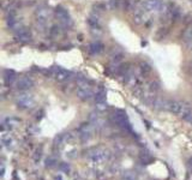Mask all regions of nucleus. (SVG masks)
<instances>
[{
  "instance_id": "nucleus-1",
  "label": "nucleus",
  "mask_w": 192,
  "mask_h": 180,
  "mask_svg": "<svg viewBox=\"0 0 192 180\" xmlns=\"http://www.w3.org/2000/svg\"><path fill=\"white\" fill-rule=\"evenodd\" d=\"M47 75H49L50 77H54L58 82H64L67 81L71 76V73L68 71H66L65 68L60 67V66H53L49 68V71L47 72Z\"/></svg>"
},
{
  "instance_id": "nucleus-2",
  "label": "nucleus",
  "mask_w": 192,
  "mask_h": 180,
  "mask_svg": "<svg viewBox=\"0 0 192 180\" xmlns=\"http://www.w3.org/2000/svg\"><path fill=\"white\" fill-rule=\"evenodd\" d=\"M113 118H114V121H115L120 127L126 129V130H128V131L131 130V125H130L128 118L125 112H123V111H118L116 113H114Z\"/></svg>"
},
{
  "instance_id": "nucleus-3",
  "label": "nucleus",
  "mask_w": 192,
  "mask_h": 180,
  "mask_svg": "<svg viewBox=\"0 0 192 180\" xmlns=\"http://www.w3.org/2000/svg\"><path fill=\"white\" fill-rule=\"evenodd\" d=\"M55 15H57V17H58L60 24H63V25H65V27H70V25L72 24L71 17H70V15H68L67 10L64 9V7L58 6V7L55 9Z\"/></svg>"
},
{
  "instance_id": "nucleus-4",
  "label": "nucleus",
  "mask_w": 192,
  "mask_h": 180,
  "mask_svg": "<svg viewBox=\"0 0 192 180\" xmlns=\"http://www.w3.org/2000/svg\"><path fill=\"white\" fill-rule=\"evenodd\" d=\"M50 15H52V10L49 7H40V9H37L36 10L37 23L41 24V25H46Z\"/></svg>"
},
{
  "instance_id": "nucleus-5",
  "label": "nucleus",
  "mask_w": 192,
  "mask_h": 180,
  "mask_svg": "<svg viewBox=\"0 0 192 180\" xmlns=\"http://www.w3.org/2000/svg\"><path fill=\"white\" fill-rule=\"evenodd\" d=\"M32 85H34L32 79L27 77V76H22L19 78H17L16 81V88L18 90H22V91L30 89V88H32Z\"/></svg>"
},
{
  "instance_id": "nucleus-6",
  "label": "nucleus",
  "mask_w": 192,
  "mask_h": 180,
  "mask_svg": "<svg viewBox=\"0 0 192 180\" xmlns=\"http://www.w3.org/2000/svg\"><path fill=\"white\" fill-rule=\"evenodd\" d=\"M143 9L145 11H161L163 9V4L161 0H145Z\"/></svg>"
},
{
  "instance_id": "nucleus-7",
  "label": "nucleus",
  "mask_w": 192,
  "mask_h": 180,
  "mask_svg": "<svg viewBox=\"0 0 192 180\" xmlns=\"http://www.w3.org/2000/svg\"><path fill=\"white\" fill-rule=\"evenodd\" d=\"M17 103H18V107L20 108H30L34 106V100L31 95L23 94V95H19V97L17 98Z\"/></svg>"
},
{
  "instance_id": "nucleus-8",
  "label": "nucleus",
  "mask_w": 192,
  "mask_h": 180,
  "mask_svg": "<svg viewBox=\"0 0 192 180\" xmlns=\"http://www.w3.org/2000/svg\"><path fill=\"white\" fill-rule=\"evenodd\" d=\"M16 37L20 41V42H24V43L31 41V34H30V31H29L27 28H23V27L19 28V29L17 30Z\"/></svg>"
},
{
  "instance_id": "nucleus-9",
  "label": "nucleus",
  "mask_w": 192,
  "mask_h": 180,
  "mask_svg": "<svg viewBox=\"0 0 192 180\" xmlns=\"http://www.w3.org/2000/svg\"><path fill=\"white\" fill-rule=\"evenodd\" d=\"M77 96L82 101H89L94 96V94L89 88H78L77 89Z\"/></svg>"
},
{
  "instance_id": "nucleus-10",
  "label": "nucleus",
  "mask_w": 192,
  "mask_h": 180,
  "mask_svg": "<svg viewBox=\"0 0 192 180\" xmlns=\"http://www.w3.org/2000/svg\"><path fill=\"white\" fill-rule=\"evenodd\" d=\"M17 81L16 72L13 70H4V82L6 83L7 85L12 84L13 82Z\"/></svg>"
},
{
  "instance_id": "nucleus-11",
  "label": "nucleus",
  "mask_w": 192,
  "mask_h": 180,
  "mask_svg": "<svg viewBox=\"0 0 192 180\" xmlns=\"http://www.w3.org/2000/svg\"><path fill=\"white\" fill-rule=\"evenodd\" d=\"M103 48H105V46L101 43V42H93V43H90L89 45V48H88V50H89V53L90 54H98V53H101L102 50H103Z\"/></svg>"
},
{
  "instance_id": "nucleus-12",
  "label": "nucleus",
  "mask_w": 192,
  "mask_h": 180,
  "mask_svg": "<svg viewBox=\"0 0 192 180\" xmlns=\"http://www.w3.org/2000/svg\"><path fill=\"white\" fill-rule=\"evenodd\" d=\"M133 22L136 23V24H142L145 22V16H144L143 12H141V11H137L135 15H133Z\"/></svg>"
},
{
  "instance_id": "nucleus-13",
  "label": "nucleus",
  "mask_w": 192,
  "mask_h": 180,
  "mask_svg": "<svg viewBox=\"0 0 192 180\" xmlns=\"http://www.w3.org/2000/svg\"><path fill=\"white\" fill-rule=\"evenodd\" d=\"M108 7L111 10H118V9L123 7V0H109Z\"/></svg>"
},
{
  "instance_id": "nucleus-14",
  "label": "nucleus",
  "mask_w": 192,
  "mask_h": 180,
  "mask_svg": "<svg viewBox=\"0 0 192 180\" xmlns=\"http://www.w3.org/2000/svg\"><path fill=\"white\" fill-rule=\"evenodd\" d=\"M183 37H184V41H185V42H187V43H191V42H192V27H189V28H187V29L184 31Z\"/></svg>"
},
{
  "instance_id": "nucleus-15",
  "label": "nucleus",
  "mask_w": 192,
  "mask_h": 180,
  "mask_svg": "<svg viewBox=\"0 0 192 180\" xmlns=\"http://www.w3.org/2000/svg\"><path fill=\"white\" fill-rule=\"evenodd\" d=\"M88 23L93 29H100V24H98V19L97 17H89L88 18Z\"/></svg>"
},
{
  "instance_id": "nucleus-16",
  "label": "nucleus",
  "mask_w": 192,
  "mask_h": 180,
  "mask_svg": "<svg viewBox=\"0 0 192 180\" xmlns=\"http://www.w3.org/2000/svg\"><path fill=\"white\" fill-rule=\"evenodd\" d=\"M139 68H141V71L143 72L144 75H146V73H149L151 71V66L149 65L148 63H145V61H142L139 64Z\"/></svg>"
},
{
  "instance_id": "nucleus-17",
  "label": "nucleus",
  "mask_w": 192,
  "mask_h": 180,
  "mask_svg": "<svg viewBox=\"0 0 192 180\" xmlns=\"http://www.w3.org/2000/svg\"><path fill=\"white\" fill-rule=\"evenodd\" d=\"M96 102L100 103V102H106V91L105 90H100L97 94H96Z\"/></svg>"
},
{
  "instance_id": "nucleus-18",
  "label": "nucleus",
  "mask_w": 192,
  "mask_h": 180,
  "mask_svg": "<svg viewBox=\"0 0 192 180\" xmlns=\"http://www.w3.org/2000/svg\"><path fill=\"white\" fill-rule=\"evenodd\" d=\"M61 33H63V30H61V28L58 27V25H54V27H52V29H50V34H52L53 36H59Z\"/></svg>"
},
{
  "instance_id": "nucleus-19",
  "label": "nucleus",
  "mask_w": 192,
  "mask_h": 180,
  "mask_svg": "<svg viewBox=\"0 0 192 180\" xmlns=\"http://www.w3.org/2000/svg\"><path fill=\"white\" fill-rule=\"evenodd\" d=\"M6 121H7V125H9V126H16L18 123H20V120L17 119V118H9Z\"/></svg>"
},
{
  "instance_id": "nucleus-20",
  "label": "nucleus",
  "mask_w": 192,
  "mask_h": 180,
  "mask_svg": "<svg viewBox=\"0 0 192 180\" xmlns=\"http://www.w3.org/2000/svg\"><path fill=\"white\" fill-rule=\"evenodd\" d=\"M167 33H168V30L166 28H161L160 30H159V33H157V35H156V37L157 39H163L167 35Z\"/></svg>"
},
{
  "instance_id": "nucleus-21",
  "label": "nucleus",
  "mask_w": 192,
  "mask_h": 180,
  "mask_svg": "<svg viewBox=\"0 0 192 180\" xmlns=\"http://www.w3.org/2000/svg\"><path fill=\"white\" fill-rule=\"evenodd\" d=\"M150 88L153 90H159L160 89V83L159 82H151L150 83Z\"/></svg>"
}]
</instances>
